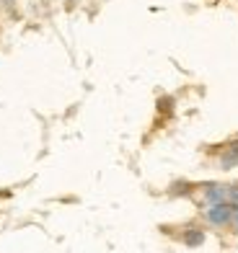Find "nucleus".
<instances>
[{"mask_svg":"<svg viewBox=\"0 0 238 253\" xmlns=\"http://www.w3.org/2000/svg\"><path fill=\"white\" fill-rule=\"evenodd\" d=\"M233 210H236V207L228 204V202H223V204H210L207 212H205V217H207L210 225L225 227V225H231V220H233Z\"/></svg>","mask_w":238,"mask_h":253,"instance_id":"nucleus-1","label":"nucleus"},{"mask_svg":"<svg viewBox=\"0 0 238 253\" xmlns=\"http://www.w3.org/2000/svg\"><path fill=\"white\" fill-rule=\"evenodd\" d=\"M202 194H205V199H207L210 204L228 202V186H220V183H207V186L202 189Z\"/></svg>","mask_w":238,"mask_h":253,"instance_id":"nucleus-2","label":"nucleus"},{"mask_svg":"<svg viewBox=\"0 0 238 253\" xmlns=\"http://www.w3.org/2000/svg\"><path fill=\"white\" fill-rule=\"evenodd\" d=\"M184 243H187L189 248H197V246L205 243V233H202L199 227H189L187 235H184Z\"/></svg>","mask_w":238,"mask_h":253,"instance_id":"nucleus-3","label":"nucleus"},{"mask_svg":"<svg viewBox=\"0 0 238 253\" xmlns=\"http://www.w3.org/2000/svg\"><path fill=\"white\" fill-rule=\"evenodd\" d=\"M238 163V150H228V153H225L223 158H220V166L225 168V170H228V168H233Z\"/></svg>","mask_w":238,"mask_h":253,"instance_id":"nucleus-4","label":"nucleus"},{"mask_svg":"<svg viewBox=\"0 0 238 253\" xmlns=\"http://www.w3.org/2000/svg\"><path fill=\"white\" fill-rule=\"evenodd\" d=\"M231 225L238 230V207H236V210H233V220H231Z\"/></svg>","mask_w":238,"mask_h":253,"instance_id":"nucleus-5","label":"nucleus"}]
</instances>
